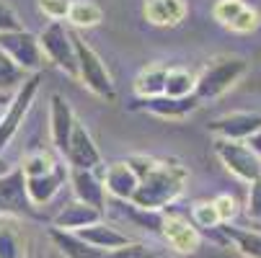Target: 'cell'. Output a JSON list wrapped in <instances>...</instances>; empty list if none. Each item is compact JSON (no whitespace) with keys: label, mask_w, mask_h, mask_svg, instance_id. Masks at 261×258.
<instances>
[{"label":"cell","mask_w":261,"mask_h":258,"mask_svg":"<svg viewBox=\"0 0 261 258\" xmlns=\"http://www.w3.org/2000/svg\"><path fill=\"white\" fill-rule=\"evenodd\" d=\"M0 49H3L8 54V60L16 67H21L26 75H29V72L36 75V72L44 67V62H47V57L42 52V44H39V36L26 31V28L3 31V34H0Z\"/></svg>","instance_id":"cell-5"},{"label":"cell","mask_w":261,"mask_h":258,"mask_svg":"<svg viewBox=\"0 0 261 258\" xmlns=\"http://www.w3.org/2000/svg\"><path fill=\"white\" fill-rule=\"evenodd\" d=\"M86 243H91L93 248H98V250H103V253H114V250H119V248H127L132 240L122 233V230H117L114 225H109V222H96V225H91V227H86V230H81L78 233Z\"/></svg>","instance_id":"cell-19"},{"label":"cell","mask_w":261,"mask_h":258,"mask_svg":"<svg viewBox=\"0 0 261 258\" xmlns=\"http://www.w3.org/2000/svg\"><path fill=\"white\" fill-rule=\"evenodd\" d=\"M215 155L233 173L238 181L253 183L261 178V158L248 147V142H230V139H215Z\"/></svg>","instance_id":"cell-6"},{"label":"cell","mask_w":261,"mask_h":258,"mask_svg":"<svg viewBox=\"0 0 261 258\" xmlns=\"http://www.w3.org/2000/svg\"><path fill=\"white\" fill-rule=\"evenodd\" d=\"M212 202H215V207H217V214H220V219H222V225H228L230 219L238 214V202H236V196H230V194H220V196H215Z\"/></svg>","instance_id":"cell-33"},{"label":"cell","mask_w":261,"mask_h":258,"mask_svg":"<svg viewBox=\"0 0 261 258\" xmlns=\"http://www.w3.org/2000/svg\"><path fill=\"white\" fill-rule=\"evenodd\" d=\"M75 124H78V119L72 114L70 103L60 93H52V98H49V137H52L55 150L62 158L70 150V139H72V132H75Z\"/></svg>","instance_id":"cell-11"},{"label":"cell","mask_w":261,"mask_h":258,"mask_svg":"<svg viewBox=\"0 0 261 258\" xmlns=\"http://www.w3.org/2000/svg\"><path fill=\"white\" fill-rule=\"evenodd\" d=\"M39 3V11L49 18V21H67L70 8H72V0H36Z\"/></svg>","instance_id":"cell-30"},{"label":"cell","mask_w":261,"mask_h":258,"mask_svg":"<svg viewBox=\"0 0 261 258\" xmlns=\"http://www.w3.org/2000/svg\"><path fill=\"white\" fill-rule=\"evenodd\" d=\"M67 165L72 170H101L103 168V158H101V150L96 147L91 132L78 122L75 124V132H72V139H70V150L65 155Z\"/></svg>","instance_id":"cell-12"},{"label":"cell","mask_w":261,"mask_h":258,"mask_svg":"<svg viewBox=\"0 0 261 258\" xmlns=\"http://www.w3.org/2000/svg\"><path fill=\"white\" fill-rule=\"evenodd\" d=\"M202 106V101L197 96L189 98H168V96H155V98H135L129 103L132 111H145V114H153L161 119H186L189 114H194L197 108Z\"/></svg>","instance_id":"cell-10"},{"label":"cell","mask_w":261,"mask_h":258,"mask_svg":"<svg viewBox=\"0 0 261 258\" xmlns=\"http://www.w3.org/2000/svg\"><path fill=\"white\" fill-rule=\"evenodd\" d=\"M29 75L21 70V67H16L11 60H8V54L0 49V91H13V88H21V83L26 80Z\"/></svg>","instance_id":"cell-28"},{"label":"cell","mask_w":261,"mask_h":258,"mask_svg":"<svg viewBox=\"0 0 261 258\" xmlns=\"http://www.w3.org/2000/svg\"><path fill=\"white\" fill-rule=\"evenodd\" d=\"M103 186H106V194H111L119 202H132L137 189H140V176L135 173V168L127 163V160H117L106 165L103 170Z\"/></svg>","instance_id":"cell-14"},{"label":"cell","mask_w":261,"mask_h":258,"mask_svg":"<svg viewBox=\"0 0 261 258\" xmlns=\"http://www.w3.org/2000/svg\"><path fill=\"white\" fill-rule=\"evenodd\" d=\"M106 258H166L163 253H155L140 243H129L127 248H119L114 253H106Z\"/></svg>","instance_id":"cell-32"},{"label":"cell","mask_w":261,"mask_h":258,"mask_svg":"<svg viewBox=\"0 0 261 258\" xmlns=\"http://www.w3.org/2000/svg\"><path fill=\"white\" fill-rule=\"evenodd\" d=\"M101 219H103V212H98V209H93V207H88V204H83V202L75 199V202L65 204L57 212L55 227L57 230H67V233H81V230L101 222Z\"/></svg>","instance_id":"cell-16"},{"label":"cell","mask_w":261,"mask_h":258,"mask_svg":"<svg viewBox=\"0 0 261 258\" xmlns=\"http://www.w3.org/2000/svg\"><path fill=\"white\" fill-rule=\"evenodd\" d=\"M246 212L251 219L261 222V178L248 183V199H246Z\"/></svg>","instance_id":"cell-34"},{"label":"cell","mask_w":261,"mask_h":258,"mask_svg":"<svg viewBox=\"0 0 261 258\" xmlns=\"http://www.w3.org/2000/svg\"><path fill=\"white\" fill-rule=\"evenodd\" d=\"M186 13H189L186 0H145L142 3V16L153 26H178Z\"/></svg>","instance_id":"cell-18"},{"label":"cell","mask_w":261,"mask_h":258,"mask_svg":"<svg viewBox=\"0 0 261 258\" xmlns=\"http://www.w3.org/2000/svg\"><path fill=\"white\" fill-rule=\"evenodd\" d=\"M11 101H13V93H11V91H0V122H3V117H6V111H8Z\"/></svg>","instance_id":"cell-36"},{"label":"cell","mask_w":261,"mask_h":258,"mask_svg":"<svg viewBox=\"0 0 261 258\" xmlns=\"http://www.w3.org/2000/svg\"><path fill=\"white\" fill-rule=\"evenodd\" d=\"M197 91V75L184 67H168L166 75V93L168 98H189Z\"/></svg>","instance_id":"cell-24"},{"label":"cell","mask_w":261,"mask_h":258,"mask_svg":"<svg viewBox=\"0 0 261 258\" xmlns=\"http://www.w3.org/2000/svg\"><path fill=\"white\" fill-rule=\"evenodd\" d=\"M0 258H26V233L18 217H0Z\"/></svg>","instance_id":"cell-21"},{"label":"cell","mask_w":261,"mask_h":258,"mask_svg":"<svg viewBox=\"0 0 261 258\" xmlns=\"http://www.w3.org/2000/svg\"><path fill=\"white\" fill-rule=\"evenodd\" d=\"M103 18V11L98 3H93V0H72V8H70V26L75 28H93L98 26Z\"/></svg>","instance_id":"cell-25"},{"label":"cell","mask_w":261,"mask_h":258,"mask_svg":"<svg viewBox=\"0 0 261 258\" xmlns=\"http://www.w3.org/2000/svg\"><path fill=\"white\" fill-rule=\"evenodd\" d=\"M39 83H42V75L36 72V75H29V78L21 83V88H16L13 101H11V106H8L3 122H0V153H3L6 147L11 145V139L18 134V129H21L26 114H29V108H31L36 93H39Z\"/></svg>","instance_id":"cell-7"},{"label":"cell","mask_w":261,"mask_h":258,"mask_svg":"<svg viewBox=\"0 0 261 258\" xmlns=\"http://www.w3.org/2000/svg\"><path fill=\"white\" fill-rule=\"evenodd\" d=\"M163 238L176 253H194L202 243V233L194 227V222L184 214H163V225H161Z\"/></svg>","instance_id":"cell-13"},{"label":"cell","mask_w":261,"mask_h":258,"mask_svg":"<svg viewBox=\"0 0 261 258\" xmlns=\"http://www.w3.org/2000/svg\"><path fill=\"white\" fill-rule=\"evenodd\" d=\"M220 233L225 240H230L236 245V250L246 258H261V233L258 230H246V227H236V225H220Z\"/></svg>","instance_id":"cell-23"},{"label":"cell","mask_w":261,"mask_h":258,"mask_svg":"<svg viewBox=\"0 0 261 258\" xmlns=\"http://www.w3.org/2000/svg\"><path fill=\"white\" fill-rule=\"evenodd\" d=\"M207 129L217 139H230V142H248L261 132V114L256 111H230L212 119Z\"/></svg>","instance_id":"cell-9"},{"label":"cell","mask_w":261,"mask_h":258,"mask_svg":"<svg viewBox=\"0 0 261 258\" xmlns=\"http://www.w3.org/2000/svg\"><path fill=\"white\" fill-rule=\"evenodd\" d=\"M39 44H42V52H44L47 62H52L55 67H60L65 72V75L78 80L75 42H72V31L65 23L52 21L49 26H44V31L39 34Z\"/></svg>","instance_id":"cell-4"},{"label":"cell","mask_w":261,"mask_h":258,"mask_svg":"<svg viewBox=\"0 0 261 258\" xmlns=\"http://www.w3.org/2000/svg\"><path fill=\"white\" fill-rule=\"evenodd\" d=\"M18 28H23L18 13L6 3V0H0V34L3 31H18Z\"/></svg>","instance_id":"cell-35"},{"label":"cell","mask_w":261,"mask_h":258,"mask_svg":"<svg viewBox=\"0 0 261 258\" xmlns=\"http://www.w3.org/2000/svg\"><path fill=\"white\" fill-rule=\"evenodd\" d=\"M49 238H52V243L57 245V250L65 258H106L103 250H98L91 243H86L78 233H67V230L52 227L49 230Z\"/></svg>","instance_id":"cell-20"},{"label":"cell","mask_w":261,"mask_h":258,"mask_svg":"<svg viewBox=\"0 0 261 258\" xmlns=\"http://www.w3.org/2000/svg\"><path fill=\"white\" fill-rule=\"evenodd\" d=\"M192 222H194V227L197 230H220V225H222V219H220V214H217V207H215V202L212 199H204V202H197L194 207H192Z\"/></svg>","instance_id":"cell-27"},{"label":"cell","mask_w":261,"mask_h":258,"mask_svg":"<svg viewBox=\"0 0 261 258\" xmlns=\"http://www.w3.org/2000/svg\"><path fill=\"white\" fill-rule=\"evenodd\" d=\"M70 183H72V194L78 202L103 212L106 207V186L98 170H72L70 168Z\"/></svg>","instance_id":"cell-15"},{"label":"cell","mask_w":261,"mask_h":258,"mask_svg":"<svg viewBox=\"0 0 261 258\" xmlns=\"http://www.w3.org/2000/svg\"><path fill=\"white\" fill-rule=\"evenodd\" d=\"M6 173H11V165L6 163V158L0 155V176H6Z\"/></svg>","instance_id":"cell-38"},{"label":"cell","mask_w":261,"mask_h":258,"mask_svg":"<svg viewBox=\"0 0 261 258\" xmlns=\"http://www.w3.org/2000/svg\"><path fill=\"white\" fill-rule=\"evenodd\" d=\"M166 75L168 67L166 65H147L137 72L135 78V96L137 98H155L166 93Z\"/></svg>","instance_id":"cell-22"},{"label":"cell","mask_w":261,"mask_h":258,"mask_svg":"<svg viewBox=\"0 0 261 258\" xmlns=\"http://www.w3.org/2000/svg\"><path fill=\"white\" fill-rule=\"evenodd\" d=\"M70 178V170H65V165H60L57 170L47 173V176H36V178H26V194H29V202L34 207H44L49 204L57 191L65 186V181Z\"/></svg>","instance_id":"cell-17"},{"label":"cell","mask_w":261,"mask_h":258,"mask_svg":"<svg viewBox=\"0 0 261 258\" xmlns=\"http://www.w3.org/2000/svg\"><path fill=\"white\" fill-rule=\"evenodd\" d=\"M258 21H261V18H258V13H256L253 8H248V6H246V8H243V11H241V13L228 23V28H230V31H236V34H251V31H256V28H258Z\"/></svg>","instance_id":"cell-31"},{"label":"cell","mask_w":261,"mask_h":258,"mask_svg":"<svg viewBox=\"0 0 261 258\" xmlns=\"http://www.w3.org/2000/svg\"><path fill=\"white\" fill-rule=\"evenodd\" d=\"M248 147H251V150L261 158V132H258L256 137H251V139H248Z\"/></svg>","instance_id":"cell-37"},{"label":"cell","mask_w":261,"mask_h":258,"mask_svg":"<svg viewBox=\"0 0 261 258\" xmlns=\"http://www.w3.org/2000/svg\"><path fill=\"white\" fill-rule=\"evenodd\" d=\"M36 207L26 194V176L21 168L0 176V217H34Z\"/></svg>","instance_id":"cell-8"},{"label":"cell","mask_w":261,"mask_h":258,"mask_svg":"<svg viewBox=\"0 0 261 258\" xmlns=\"http://www.w3.org/2000/svg\"><path fill=\"white\" fill-rule=\"evenodd\" d=\"M57 168H60V163H57L49 153H44V150L29 153V155L23 158V163H21V173H23L26 178L47 176V173H52V170H57Z\"/></svg>","instance_id":"cell-26"},{"label":"cell","mask_w":261,"mask_h":258,"mask_svg":"<svg viewBox=\"0 0 261 258\" xmlns=\"http://www.w3.org/2000/svg\"><path fill=\"white\" fill-rule=\"evenodd\" d=\"M246 8V3H243V0H217V3H215V8H212V16L222 23V26H225L228 28V23L241 13Z\"/></svg>","instance_id":"cell-29"},{"label":"cell","mask_w":261,"mask_h":258,"mask_svg":"<svg viewBox=\"0 0 261 258\" xmlns=\"http://www.w3.org/2000/svg\"><path fill=\"white\" fill-rule=\"evenodd\" d=\"M186 178H189L186 165H181L173 158H168V160L155 158L153 168L140 178V189L129 204L142 212H161L163 207L173 204L184 194Z\"/></svg>","instance_id":"cell-1"},{"label":"cell","mask_w":261,"mask_h":258,"mask_svg":"<svg viewBox=\"0 0 261 258\" xmlns=\"http://www.w3.org/2000/svg\"><path fill=\"white\" fill-rule=\"evenodd\" d=\"M246 72H248V62L243 57H238V54L212 57L202 67V72L197 75V91H194V96L202 103L217 101L220 96H225L230 88H236Z\"/></svg>","instance_id":"cell-2"},{"label":"cell","mask_w":261,"mask_h":258,"mask_svg":"<svg viewBox=\"0 0 261 258\" xmlns=\"http://www.w3.org/2000/svg\"><path fill=\"white\" fill-rule=\"evenodd\" d=\"M72 42H75V57H78V80L93 96H98L103 101H114L117 98V85H114L111 72L106 70L103 60L98 57V52L75 31H72Z\"/></svg>","instance_id":"cell-3"}]
</instances>
